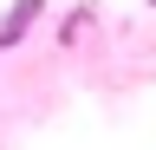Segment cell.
<instances>
[{"label":"cell","mask_w":156,"mask_h":150,"mask_svg":"<svg viewBox=\"0 0 156 150\" xmlns=\"http://www.w3.org/2000/svg\"><path fill=\"white\" fill-rule=\"evenodd\" d=\"M39 20V0H13V13H7V26H0V52H7V39H13V33H26Z\"/></svg>","instance_id":"cell-1"}]
</instances>
